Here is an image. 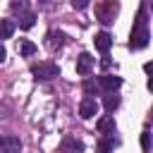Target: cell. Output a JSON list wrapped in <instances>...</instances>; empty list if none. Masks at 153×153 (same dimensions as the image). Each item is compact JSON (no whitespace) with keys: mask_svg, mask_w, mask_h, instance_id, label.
<instances>
[{"mask_svg":"<svg viewBox=\"0 0 153 153\" xmlns=\"http://www.w3.org/2000/svg\"><path fill=\"white\" fill-rule=\"evenodd\" d=\"M148 38H151V31H148V12L146 7L139 10V17L134 22V29H131V38H129V48L131 50H141L148 45Z\"/></svg>","mask_w":153,"mask_h":153,"instance_id":"1","label":"cell"},{"mask_svg":"<svg viewBox=\"0 0 153 153\" xmlns=\"http://www.w3.org/2000/svg\"><path fill=\"white\" fill-rule=\"evenodd\" d=\"M31 74L38 81H50V79L60 76V67L55 62H38V65H31Z\"/></svg>","mask_w":153,"mask_h":153,"instance_id":"2","label":"cell"},{"mask_svg":"<svg viewBox=\"0 0 153 153\" xmlns=\"http://www.w3.org/2000/svg\"><path fill=\"white\" fill-rule=\"evenodd\" d=\"M93 65H96V57H93V55H88V53H81V55L76 57V74H81V76L91 74Z\"/></svg>","mask_w":153,"mask_h":153,"instance_id":"3","label":"cell"},{"mask_svg":"<svg viewBox=\"0 0 153 153\" xmlns=\"http://www.w3.org/2000/svg\"><path fill=\"white\" fill-rule=\"evenodd\" d=\"M96 112H98V103H96V98H91V96L81 98V103H79V115H81L84 120H91Z\"/></svg>","mask_w":153,"mask_h":153,"instance_id":"4","label":"cell"},{"mask_svg":"<svg viewBox=\"0 0 153 153\" xmlns=\"http://www.w3.org/2000/svg\"><path fill=\"white\" fill-rule=\"evenodd\" d=\"M98 86H100L105 93H110V91H117V88L122 86V76H115V74H103V76L98 79Z\"/></svg>","mask_w":153,"mask_h":153,"instance_id":"5","label":"cell"},{"mask_svg":"<svg viewBox=\"0 0 153 153\" xmlns=\"http://www.w3.org/2000/svg\"><path fill=\"white\" fill-rule=\"evenodd\" d=\"M0 151L2 153H19L22 151V141L17 136H0Z\"/></svg>","mask_w":153,"mask_h":153,"instance_id":"6","label":"cell"},{"mask_svg":"<svg viewBox=\"0 0 153 153\" xmlns=\"http://www.w3.org/2000/svg\"><path fill=\"white\" fill-rule=\"evenodd\" d=\"M105 5H108V7H100V10H98V17H100V22H103V24H110V22H115V14H117V2L108 0Z\"/></svg>","mask_w":153,"mask_h":153,"instance_id":"7","label":"cell"},{"mask_svg":"<svg viewBox=\"0 0 153 153\" xmlns=\"http://www.w3.org/2000/svg\"><path fill=\"white\" fill-rule=\"evenodd\" d=\"M93 43H96V48H98L100 53H108V50H110V45H112V36H110L108 31H100V33H96Z\"/></svg>","mask_w":153,"mask_h":153,"instance_id":"8","label":"cell"},{"mask_svg":"<svg viewBox=\"0 0 153 153\" xmlns=\"http://www.w3.org/2000/svg\"><path fill=\"white\" fill-rule=\"evenodd\" d=\"M96 127H98L100 134H115V117L112 115H105V117H100L96 122Z\"/></svg>","mask_w":153,"mask_h":153,"instance_id":"9","label":"cell"},{"mask_svg":"<svg viewBox=\"0 0 153 153\" xmlns=\"http://www.w3.org/2000/svg\"><path fill=\"white\" fill-rule=\"evenodd\" d=\"M115 151V139L112 134H103V139L98 141V153H112Z\"/></svg>","mask_w":153,"mask_h":153,"instance_id":"10","label":"cell"},{"mask_svg":"<svg viewBox=\"0 0 153 153\" xmlns=\"http://www.w3.org/2000/svg\"><path fill=\"white\" fill-rule=\"evenodd\" d=\"M48 45H50L53 50L62 48V45H65V33H62V31H50V33H48Z\"/></svg>","mask_w":153,"mask_h":153,"instance_id":"11","label":"cell"},{"mask_svg":"<svg viewBox=\"0 0 153 153\" xmlns=\"http://www.w3.org/2000/svg\"><path fill=\"white\" fill-rule=\"evenodd\" d=\"M17 50H19V55H22V57H31V55L36 53V43H31V41L22 38V41H19V45H17Z\"/></svg>","mask_w":153,"mask_h":153,"instance_id":"12","label":"cell"},{"mask_svg":"<svg viewBox=\"0 0 153 153\" xmlns=\"http://www.w3.org/2000/svg\"><path fill=\"white\" fill-rule=\"evenodd\" d=\"M103 105H105V110H108V112H112V110L120 105V96H115V91L105 93V96H103Z\"/></svg>","mask_w":153,"mask_h":153,"instance_id":"13","label":"cell"},{"mask_svg":"<svg viewBox=\"0 0 153 153\" xmlns=\"http://www.w3.org/2000/svg\"><path fill=\"white\" fill-rule=\"evenodd\" d=\"M33 24H36V14H33V12L26 10V12L19 14V26H22V29H31Z\"/></svg>","mask_w":153,"mask_h":153,"instance_id":"14","label":"cell"},{"mask_svg":"<svg viewBox=\"0 0 153 153\" xmlns=\"http://www.w3.org/2000/svg\"><path fill=\"white\" fill-rule=\"evenodd\" d=\"M14 33V22L12 19H2L0 22V38H12Z\"/></svg>","mask_w":153,"mask_h":153,"instance_id":"15","label":"cell"},{"mask_svg":"<svg viewBox=\"0 0 153 153\" xmlns=\"http://www.w3.org/2000/svg\"><path fill=\"white\" fill-rule=\"evenodd\" d=\"M12 10L19 12V14L26 12V10H29V0H14V2H12Z\"/></svg>","mask_w":153,"mask_h":153,"instance_id":"16","label":"cell"},{"mask_svg":"<svg viewBox=\"0 0 153 153\" xmlns=\"http://www.w3.org/2000/svg\"><path fill=\"white\" fill-rule=\"evenodd\" d=\"M148 134H151L148 129H143V131H141V148H143V151H148V148H151V136H148Z\"/></svg>","mask_w":153,"mask_h":153,"instance_id":"17","label":"cell"},{"mask_svg":"<svg viewBox=\"0 0 153 153\" xmlns=\"http://www.w3.org/2000/svg\"><path fill=\"white\" fill-rule=\"evenodd\" d=\"M86 5H88V0H72V7L74 10H84Z\"/></svg>","mask_w":153,"mask_h":153,"instance_id":"18","label":"cell"},{"mask_svg":"<svg viewBox=\"0 0 153 153\" xmlns=\"http://www.w3.org/2000/svg\"><path fill=\"white\" fill-rule=\"evenodd\" d=\"M96 86H98V84H93V81H86V84H84V88H86V96H91V93L96 91Z\"/></svg>","mask_w":153,"mask_h":153,"instance_id":"19","label":"cell"},{"mask_svg":"<svg viewBox=\"0 0 153 153\" xmlns=\"http://www.w3.org/2000/svg\"><path fill=\"white\" fill-rule=\"evenodd\" d=\"M5 57H7V53H5V45H2V43H0V65H2V62H5Z\"/></svg>","mask_w":153,"mask_h":153,"instance_id":"20","label":"cell"}]
</instances>
